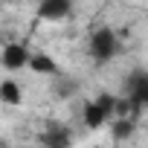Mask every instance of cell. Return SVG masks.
<instances>
[{"label": "cell", "instance_id": "cell-2", "mask_svg": "<svg viewBox=\"0 0 148 148\" xmlns=\"http://www.w3.org/2000/svg\"><path fill=\"white\" fill-rule=\"evenodd\" d=\"M116 52H119V38H116L113 29L102 26V29H96L90 35V55H93L96 64H108Z\"/></svg>", "mask_w": 148, "mask_h": 148}, {"label": "cell", "instance_id": "cell-1", "mask_svg": "<svg viewBox=\"0 0 148 148\" xmlns=\"http://www.w3.org/2000/svg\"><path fill=\"white\" fill-rule=\"evenodd\" d=\"M113 116H116V96H110V93H102L84 105V125L93 131L102 125H110Z\"/></svg>", "mask_w": 148, "mask_h": 148}, {"label": "cell", "instance_id": "cell-6", "mask_svg": "<svg viewBox=\"0 0 148 148\" xmlns=\"http://www.w3.org/2000/svg\"><path fill=\"white\" fill-rule=\"evenodd\" d=\"M29 70L41 73V76H58V64H55L47 52H32V55H29Z\"/></svg>", "mask_w": 148, "mask_h": 148}, {"label": "cell", "instance_id": "cell-4", "mask_svg": "<svg viewBox=\"0 0 148 148\" xmlns=\"http://www.w3.org/2000/svg\"><path fill=\"white\" fill-rule=\"evenodd\" d=\"M29 55H32V52H29L23 44H6L0 61H3V67H6L9 73H18V70L29 67Z\"/></svg>", "mask_w": 148, "mask_h": 148}, {"label": "cell", "instance_id": "cell-3", "mask_svg": "<svg viewBox=\"0 0 148 148\" xmlns=\"http://www.w3.org/2000/svg\"><path fill=\"white\" fill-rule=\"evenodd\" d=\"M125 96L134 102L136 110H145L148 108V73L145 70H134L128 82H125Z\"/></svg>", "mask_w": 148, "mask_h": 148}, {"label": "cell", "instance_id": "cell-5", "mask_svg": "<svg viewBox=\"0 0 148 148\" xmlns=\"http://www.w3.org/2000/svg\"><path fill=\"white\" fill-rule=\"evenodd\" d=\"M73 15V0H41L38 3V18L44 21H64Z\"/></svg>", "mask_w": 148, "mask_h": 148}, {"label": "cell", "instance_id": "cell-7", "mask_svg": "<svg viewBox=\"0 0 148 148\" xmlns=\"http://www.w3.org/2000/svg\"><path fill=\"white\" fill-rule=\"evenodd\" d=\"M0 102L3 105H21L23 102V90L15 79H3L0 82Z\"/></svg>", "mask_w": 148, "mask_h": 148}, {"label": "cell", "instance_id": "cell-8", "mask_svg": "<svg viewBox=\"0 0 148 148\" xmlns=\"http://www.w3.org/2000/svg\"><path fill=\"white\" fill-rule=\"evenodd\" d=\"M110 134H113V139H128L134 134V119L131 116H116L110 122Z\"/></svg>", "mask_w": 148, "mask_h": 148}, {"label": "cell", "instance_id": "cell-9", "mask_svg": "<svg viewBox=\"0 0 148 148\" xmlns=\"http://www.w3.org/2000/svg\"><path fill=\"white\" fill-rule=\"evenodd\" d=\"M41 142H44V145H52V148H61V145H67V142H70V134H67V131H61V128H52L49 134H44V136H41Z\"/></svg>", "mask_w": 148, "mask_h": 148}]
</instances>
